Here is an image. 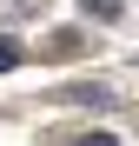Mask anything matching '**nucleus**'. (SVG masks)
<instances>
[{"instance_id": "f257e3e1", "label": "nucleus", "mask_w": 139, "mask_h": 146, "mask_svg": "<svg viewBox=\"0 0 139 146\" xmlns=\"http://www.w3.org/2000/svg\"><path fill=\"white\" fill-rule=\"evenodd\" d=\"M7 66H20V40H7V33H0V73H7Z\"/></svg>"}, {"instance_id": "f03ea898", "label": "nucleus", "mask_w": 139, "mask_h": 146, "mask_svg": "<svg viewBox=\"0 0 139 146\" xmlns=\"http://www.w3.org/2000/svg\"><path fill=\"white\" fill-rule=\"evenodd\" d=\"M80 146H119V139H113V133H86Z\"/></svg>"}]
</instances>
